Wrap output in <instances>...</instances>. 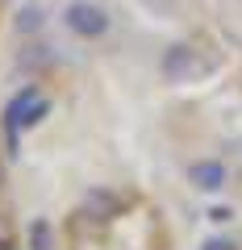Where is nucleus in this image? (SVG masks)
<instances>
[{
	"mask_svg": "<svg viewBox=\"0 0 242 250\" xmlns=\"http://www.w3.org/2000/svg\"><path fill=\"white\" fill-rule=\"evenodd\" d=\"M192 179H197L200 188H221V167H213V163H200V167L192 171Z\"/></svg>",
	"mask_w": 242,
	"mask_h": 250,
	"instance_id": "obj_1",
	"label": "nucleus"
},
{
	"mask_svg": "<svg viewBox=\"0 0 242 250\" xmlns=\"http://www.w3.org/2000/svg\"><path fill=\"white\" fill-rule=\"evenodd\" d=\"M71 25H75V29H100V13L80 4V9H71Z\"/></svg>",
	"mask_w": 242,
	"mask_h": 250,
	"instance_id": "obj_2",
	"label": "nucleus"
},
{
	"mask_svg": "<svg viewBox=\"0 0 242 250\" xmlns=\"http://www.w3.org/2000/svg\"><path fill=\"white\" fill-rule=\"evenodd\" d=\"M29 242H34V250H54V246H50V225H46V221H34V225H29Z\"/></svg>",
	"mask_w": 242,
	"mask_h": 250,
	"instance_id": "obj_3",
	"label": "nucleus"
},
{
	"mask_svg": "<svg viewBox=\"0 0 242 250\" xmlns=\"http://www.w3.org/2000/svg\"><path fill=\"white\" fill-rule=\"evenodd\" d=\"M0 250H13V225H9V217H0Z\"/></svg>",
	"mask_w": 242,
	"mask_h": 250,
	"instance_id": "obj_4",
	"label": "nucleus"
},
{
	"mask_svg": "<svg viewBox=\"0 0 242 250\" xmlns=\"http://www.w3.org/2000/svg\"><path fill=\"white\" fill-rule=\"evenodd\" d=\"M205 250H234L230 242H221V238H213V242H205Z\"/></svg>",
	"mask_w": 242,
	"mask_h": 250,
	"instance_id": "obj_5",
	"label": "nucleus"
}]
</instances>
